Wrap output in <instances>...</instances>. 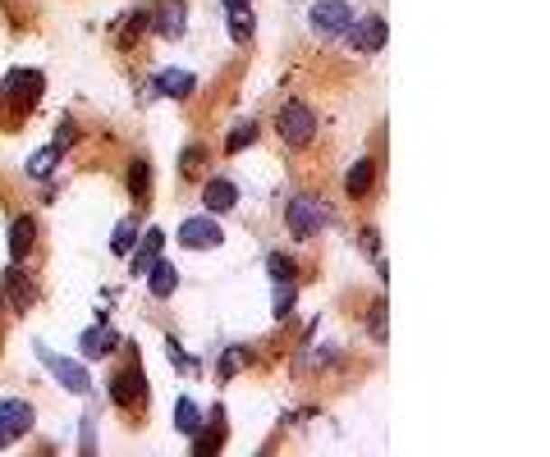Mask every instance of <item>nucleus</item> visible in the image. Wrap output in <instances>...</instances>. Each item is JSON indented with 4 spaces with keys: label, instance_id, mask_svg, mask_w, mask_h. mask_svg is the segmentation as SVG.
Masks as SVG:
<instances>
[{
    "label": "nucleus",
    "instance_id": "obj_6",
    "mask_svg": "<svg viewBox=\"0 0 550 457\" xmlns=\"http://www.w3.org/2000/svg\"><path fill=\"white\" fill-rule=\"evenodd\" d=\"M147 28H156L166 42H179L188 28V5L184 0H156V10L147 14Z\"/></svg>",
    "mask_w": 550,
    "mask_h": 457
},
{
    "label": "nucleus",
    "instance_id": "obj_32",
    "mask_svg": "<svg viewBox=\"0 0 550 457\" xmlns=\"http://www.w3.org/2000/svg\"><path fill=\"white\" fill-rule=\"evenodd\" d=\"M92 421H97V416L88 412V416H83V452H92V443H97V425H92Z\"/></svg>",
    "mask_w": 550,
    "mask_h": 457
},
{
    "label": "nucleus",
    "instance_id": "obj_25",
    "mask_svg": "<svg viewBox=\"0 0 550 457\" xmlns=\"http://www.w3.org/2000/svg\"><path fill=\"white\" fill-rule=\"evenodd\" d=\"M197 425H202L197 403H193V398H179V407H175V430H179V434H193Z\"/></svg>",
    "mask_w": 550,
    "mask_h": 457
},
{
    "label": "nucleus",
    "instance_id": "obj_35",
    "mask_svg": "<svg viewBox=\"0 0 550 457\" xmlns=\"http://www.w3.org/2000/svg\"><path fill=\"white\" fill-rule=\"evenodd\" d=\"M221 5H225V10H243V5H248V0H221Z\"/></svg>",
    "mask_w": 550,
    "mask_h": 457
},
{
    "label": "nucleus",
    "instance_id": "obj_16",
    "mask_svg": "<svg viewBox=\"0 0 550 457\" xmlns=\"http://www.w3.org/2000/svg\"><path fill=\"white\" fill-rule=\"evenodd\" d=\"M33 243H37V219L33 215H19L10 224V252H14V261H24L33 252Z\"/></svg>",
    "mask_w": 550,
    "mask_h": 457
},
{
    "label": "nucleus",
    "instance_id": "obj_7",
    "mask_svg": "<svg viewBox=\"0 0 550 457\" xmlns=\"http://www.w3.org/2000/svg\"><path fill=\"white\" fill-rule=\"evenodd\" d=\"M349 46L358 51V55H376L381 46H385V19L381 14H363V19H354L349 23Z\"/></svg>",
    "mask_w": 550,
    "mask_h": 457
},
{
    "label": "nucleus",
    "instance_id": "obj_34",
    "mask_svg": "<svg viewBox=\"0 0 550 457\" xmlns=\"http://www.w3.org/2000/svg\"><path fill=\"white\" fill-rule=\"evenodd\" d=\"M10 443H14V434H10L5 425H0V448H10Z\"/></svg>",
    "mask_w": 550,
    "mask_h": 457
},
{
    "label": "nucleus",
    "instance_id": "obj_1",
    "mask_svg": "<svg viewBox=\"0 0 550 457\" xmlns=\"http://www.w3.org/2000/svg\"><path fill=\"white\" fill-rule=\"evenodd\" d=\"M275 128H280V137H285L289 146H308V142L317 137V115H312V106H303V101H285V106H280V119H275Z\"/></svg>",
    "mask_w": 550,
    "mask_h": 457
},
{
    "label": "nucleus",
    "instance_id": "obj_15",
    "mask_svg": "<svg viewBox=\"0 0 550 457\" xmlns=\"http://www.w3.org/2000/svg\"><path fill=\"white\" fill-rule=\"evenodd\" d=\"M0 293H5V297H10V307H19V312H28L33 302H37V288H33V279H28L19 266L5 275V288H0Z\"/></svg>",
    "mask_w": 550,
    "mask_h": 457
},
{
    "label": "nucleus",
    "instance_id": "obj_36",
    "mask_svg": "<svg viewBox=\"0 0 550 457\" xmlns=\"http://www.w3.org/2000/svg\"><path fill=\"white\" fill-rule=\"evenodd\" d=\"M0 297H5V293H0Z\"/></svg>",
    "mask_w": 550,
    "mask_h": 457
},
{
    "label": "nucleus",
    "instance_id": "obj_9",
    "mask_svg": "<svg viewBox=\"0 0 550 457\" xmlns=\"http://www.w3.org/2000/svg\"><path fill=\"white\" fill-rule=\"evenodd\" d=\"M161 247H166V234H161V228H147V234L128 247V270L133 275H147V266L161 256Z\"/></svg>",
    "mask_w": 550,
    "mask_h": 457
},
{
    "label": "nucleus",
    "instance_id": "obj_27",
    "mask_svg": "<svg viewBox=\"0 0 550 457\" xmlns=\"http://www.w3.org/2000/svg\"><path fill=\"white\" fill-rule=\"evenodd\" d=\"M294 297H299V293H294V284H275V297H270V316H275V321H285V316L294 312Z\"/></svg>",
    "mask_w": 550,
    "mask_h": 457
},
{
    "label": "nucleus",
    "instance_id": "obj_5",
    "mask_svg": "<svg viewBox=\"0 0 550 457\" xmlns=\"http://www.w3.org/2000/svg\"><path fill=\"white\" fill-rule=\"evenodd\" d=\"M221 224L212 219V215H193V219H184L179 224V243L188 247V252H212V247H221Z\"/></svg>",
    "mask_w": 550,
    "mask_h": 457
},
{
    "label": "nucleus",
    "instance_id": "obj_20",
    "mask_svg": "<svg viewBox=\"0 0 550 457\" xmlns=\"http://www.w3.org/2000/svg\"><path fill=\"white\" fill-rule=\"evenodd\" d=\"M128 197L133 201H147L152 197V165L147 161H133L128 165Z\"/></svg>",
    "mask_w": 550,
    "mask_h": 457
},
{
    "label": "nucleus",
    "instance_id": "obj_17",
    "mask_svg": "<svg viewBox=\"0 0 550 457\" xmlns=\"http://www.w3.org/2000/svg\"><path fill=\"white\" fill-rule=\"evenodd\" d=\"M147 288H152V297H170V293L179 288V270H175L170 261L156 256V261L147 266Z\"/></svg>",
    "mask_w": 550,
    "mask_h": 457
},
{
    "label": "nucleus",
    "instance_id": "obj_8",
    "mask_svg": "<svg viewBox=\"0 0 550 457\" xmlns=\"http://www.w3.org/2000/svg\"><path fill=\"white\" fill-rule=\"evenodd\" d=\"M147 398V379H143V370L138 366H124L115 379H110V403L115 407H138Z\"/></svg>",
    "mask_w": 550,
    "mask_h": 457
},
{
    "label": "nucleus",
    "instance_id": "obj_4",
    "mask_svg": "<svg viewBox=\"0 0 550 457\" xmlns=\"http://www.w3.org/2000/svg\"><path fill=\"white\" fill-rule=\"evenodd\" d=\"M37 357H42V366L60 379L69 394H88V389H92V375L83 370V361H69V357H60V352H51V348H37Z\"/></svg>",
    "mask_w": 550,
    "mask_h": 457
},
{
    "label": "nucleus",
    "instance_id": "obj_12",
    "mask_svg": "<svg viewBox=\"0 0 550 457\" xmlns=\"http://www.w3.org/2000/svg\"><path fill=\"white\" fill-rule=\"evenodd\" d=\"M156 92L170 97V101H184V97L197 92V79H193L188 69H161V73H156Z\"/></svg>",
    "mask_w": 550,
    "mask_h": 457
},
{
    "label": "nucleus",
    "instance_id": "obj_10",
    "mask_svg": "<svg viewBox=\"0 0 550 457\" xmlns=\"http://www.w3.org/2000/svg\"><path fill=\"white\" fill-rule=\"evenodd\" d=\"M202 206L212 210V215H225V210L239 206V188H234L230 179H206V188H202Z\"/></svg>",
    "mask_w": 550,
    "mask_h": 457
},
{
    "label": "nucleus",
    "instance_id": "obj_14",
    "mask_svg": "<svg viewBox=\"0 0 550 457\" xmlns=\"http://www.w3.org/2000/svg\"><path fill=\"white\" fill-rule=\"evenodd\" d=\"M79 348H83V357H92V361H97V357H110V352L119 348V334H115V330L106 325V316H101V321H97V330H88V334L79 339Z\"/></svg>",
    "mask_w": 550,
    "mask_h": 457
},
{
    "label": "nucleus",
    "instance_id": "obj_28",
    "mask_svg": "<svg viewBox=\"0 0 550 457\" xmlns=\"http://www.w3.org/2000/svg\"><path fill=\"white\" fill-rule=\"evenodd\" d=\"M252 142H257V128H252V124H234L230 137H225V151H230V156H239V151L252 146Z\"/></svg>",
    "mask_w": 550,
    "mask_h": 457
},
{
    "label": "nucleus",
    "instance_id": "obj_23",
    "mask_svg": "<svg viewBox=\"0 0 550 457\" xmlns=\"http://www.w3.org/2000/svg\"><path fill=\"white\" fill-rule=\"evenodd\" d=\"M133 243H138V219L128 215V219H119V224H115V238H110V252H115V256H128V247H133Z\"/></svg>",
    "mask_w": 550,
    "mask_h": 457
},
{
    "label": "nucleus",
    "instance_id": "obj_11",
    "mask_svg": "<svg viewBox=\"0 0 550 457\" xmlns=\"http://www.w3.org/2000/svg\"><path fill=\"white\" fill-rule=\"evenodd\" d=\"M33 421H37L33 403H24V398H5V403H0V425H5L14 439H19V434H28V430H33Z\"/></svg>",
    "mask_w": 550,
    "mask_h": 457
},
{
    "label": "nucleus",
    "instance_id": "obj_13",
    "mask_svg": "<svg viewBox=\"0 0 550 457\" xmlns=\"http://www.w3.org/2000/svg\"><path fill=\"white\" fill-rule=\"evenodd\" d=\"M221 416H225V412L212 407V425H206V430L197 425V430H193V452H197V457L221 452V443H225V421H221Z\"/></svg>",
    "mask_w": 550,
    "mask_h": 457
},
{
    "label": "nucleus",
    "instance_id": "obj_31",
    "mask_svg": "<svg viewBox=\"0 0 550 457\" xmlns=\"http://www.w3.org/2000/svg\"><path fill=\"white\" fill-rule=\"evenodd\" d=\"M372 339H376V343L385 339V307H381V302L372 307Z\"/></svg>",
    "mask_w": 550,
    "mask_h": 457
},
{
    "label": "nucleus",
    "instance_id": "obj_24",
    "mask_svg": "<svg viewBox=\"0 0 550 457\" xmlns=\"http://www.w3.org/2000/svg\"><path fill=\"white\" fill-rule=\"evenodd\" d=\"M202 165H206V146H197V142H193V146H184V151H179V174H184V179H197V174H202Z\"/></svg>",
    "mask_w": 550,
    "mask_h": 457
},
{
    "label": "nucleus",
    "instance_id": "obj_3",
    "mask_svg": "<svg viewBox=\"0 0 550 457\" xmlns=\"http://www.w3.org/2000/svg\"><path fill=\"white\" fill-rule=\"evenodd\" d=\"M308 19L321 37H344L349 23H354V5L349 0H317V5L308 10Z\"/></svg>",
    "mask_w": 550,
    "mask_h": 457
},
{
    "label": "nucleus",
    "instance_id": "obj_21",
    "mask_svg": "<svg viewBox=\"0 0 550 457\" xmlns=\"http://www.w3.org/2000/svg\"><path fill=\"white\" fill-rule=\"evenodd\" d=\"M266 275H270V284H294V279H299V266H294L285 252H270V256H266Z\"/></svg>",
    "mask_w": 550,
    "mask_h": 457
},
{
    "label": "nucleus",
    "instance_id": "obj_26",
    "mask_svg": "<svg viewBox=\"0 0 550 457\" xmlns=\"http://www.w3.org/2000/svg\"><path fill=\"white\" fill-rule=\"evenodd\" d=\"M230 37H234L239 46L252 42V10H248V5H243V10H230Z\"/></svg>",
    "mask_w": 550,
    "mask_h": 457
},
{
    "label": "nucleus",
    "instance_id": "obj_2",
    "mask_svg": "<svg viewBox=\"0 0 550 457\" xmlns=\"http://www.w3.org/2000/svg\"><path fill=\"white\" fill-rule=\"evenodd\" d=\"M285 224H289V234H294L299 243H312V238L321 234V224H326V210H321L317 197H294L289 210H285Z\"/></svg>",
    "mask_w": 550,
    "mask_h": 457
},
{
    "label": "nucleus",
    "instance_id": "obj_22",
    "mask_svg": "<svg viewBox=\"0 0 550 457\" xmlns=\"http://www.w3.org/2000/svg\"><path fill=\"white\" fill-rule=\"evenodd\" d=\"M60 156H64L60 146H42L37 156L28 161V174H33V179H51V174H55V165H60Z\"/></svg>",
    "mask_w": 550,
    "mask_h": 457
},
{
    "label": "nucleus",
    "instance_id": "obj_30",
    "mask_svg": "<svg viewBox=\"0 0 550 457\" xmlns=\"http://www.w3.org/2000/svg\"><path fill=\"white\" fill-rule=\"evenodd\" d=\"M243 361H248V357H243V348H225V357H221V379H225V385L234 379V370H239Z\"/></svg>",
    "mask_w": 550,
    "mask_h": 457
},
{
    "label": "nucleus",
    "instance_id": "obj_19",
    "mask_svg": "<svg viewBox=\"0 0 550 457\" xmlns=\"http://www.w3.org/2000/svg\"><path fill=\"white\" fill-rule=\"evenodd\" d=\"M42 88H46V79H42L37 69H14L10 79H5V92H10V97H19V92H24V97L33 101V97H37Z\"/></svg>",
    "mask_w": 550,
    "mask_h": 457
},
{
    "label": "nucleus",
    "instance_id": "obj_18",
    "mask_svg": "<svg viewBox=\"0 0 550 457\" xmlns=\"http://www.w3.org/2000/svg\"><path fill=\"white\" fill-rule=\"evenodd\" d=\"M372 183H376V161H354L349 174H344V192L349 197H367Z\"/></svg>",
    "mask_w": 550,
    "mask_h": 457
},
{
    "label": "nucleus",
    "instance_id": "obj_33",
    "mask_svg": "<svg viewBox=\"0 0 550 457\" xmlns=\"http://www.w3.org/2000/svg\"><path fill=\"white\" fill-rule=\"evenodd\" d=\"M69 142H74V124H69V119H64V124H60V142H55V146H60V151H64V146H69Z\"/></svg>",
    "mask_w": 550,
    "mask_h": 457
},
{
    "label": "nucleus",
    "instance_id": "obj_29",
    "mask_svg": "<svg viewBox=\"0 0 550 457\" xmlns=\"http://www.w3.org/2000/svg\"><path fill=\"white\" fill-rule=\"evenodd\" d=\"M143 28H147V10H133L124 19V28H119V46H133L138 37H143Z\"/></svg>",
    "mask_w": 550,
    "mask_h": 457
}]
</instances>
